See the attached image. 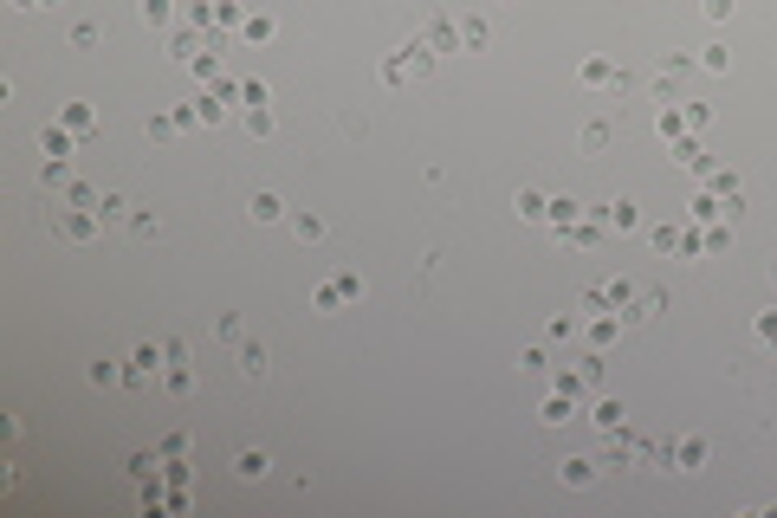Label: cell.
<instances>
[{"instance_id":"obj_1","label":"cell","mask_w":777,"mask_h":518,"mask_svg":"<svg viewBox=\"0 0 777 518\" xmlns=\"http://www.w3.org/2000/svg\"><path fill=\"white\" fill-rule=\"evenodd\" d=\"M143 20H149V26H162V20H168V0H143Z\"/></svg>"}]
</instances>
